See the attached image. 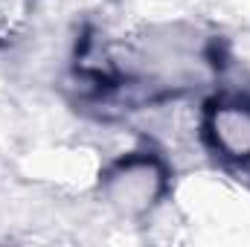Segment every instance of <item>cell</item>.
Masks as SVG:
<instances>
[{"label":"cell","instance_id":"1","mask_svg":"<svg viewBox=\"0 0 250 247\" xmlns=\"http://www.w3.org/2000/svg\"><path fill=\"white\" fill-rule=\"evenodd\" d=\"M105 189H108L111 201L120 209H125V212H143L166 189V172L148 154L125 157V160H120L114 166V172L108 175Z\"/></svg>","mask_w":250,"mask_h":247},{"label":"cell","instance_id":"2","mask_svg":"<svg viewBox=\"0 0 250 247\" xmlns=\"http://www.w3.org/2000/svg\"><path fill=\"white\" fill-rule=\"evenodd\" d=\"M204 137L221 157L250 163V102L248 99L212 102L204 117Z\"/></svg>","mask_w":250,"mask_h":247}]
</instances>
